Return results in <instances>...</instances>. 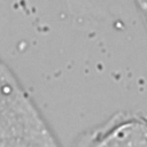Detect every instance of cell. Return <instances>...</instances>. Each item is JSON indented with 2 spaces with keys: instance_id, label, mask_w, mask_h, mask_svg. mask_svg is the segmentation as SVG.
<instances>
[{
  "instance_id": "1",
  "label": "cell",
  "mask_w": 147,
  "mask_h": 147,
  "mask_svg": "<svg viewBox=\"0 0 147 147\" xmlns=\"http://www.w3.org/2000/svg\"><path fill=\"white\" fill-rule=\"evenodd\" d=\"M134 1L138 5V7L142 14L144 21L146 23V26H147V0H134Z\"/></svg>"
}]
</instances>
